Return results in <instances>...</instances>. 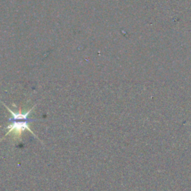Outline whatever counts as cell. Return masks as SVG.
I'll list each match as a JSON object with an SVG mask.
<instances>
[{
	"label": "cell",
	"mask_w": 191,
	"mask_h": 191,
	"mask_svg": "<svg viewBox=\"0 0 191 191\" xmlns=\"http://www.w3.org/2000/svg\"><path fill=\"white\" fill-rule=\"evenodd\" d=\"M2 103L12 115V117L9 119V121L11 122V124H9V125L7 126V128H6V129H8V132L6 133L5 136L8 135V134H11V133H13L14 136L17 137H20L22 134H23L25 130H28L29 131H30L33 135L35 136V134H34L32 131L31 130L29 125L30 122L34 121V119H29V116L35 106L31 108L30 110H29L27 112H25V113H22L20 111H19L18 113H16V112L11 110L8 106L6 105L5 104H4L2 102Z\"/></svg>",
	"instance_id": "1"
}]
</instances>
